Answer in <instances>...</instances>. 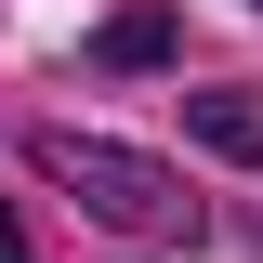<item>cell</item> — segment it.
I'll return each mask as SVG.
<instances>
[{
    "instance_id": "1",
    "label": "cell",
    "mask_w": 263,
    "mask_h": 263,
    "mask_svg": "<svg viewBox=\"0 0 263 263\" xmlns=\"http://www.w3.org/2000/svg\"><path fill=\"white\" fill-rule=\"evenodd\" d=\"M27 171H40V184H66L92 224H119V237H197L184 171L145 158V145H105V132H27Z\"/></svg>"
},
{
    "instance_id": "3",
    "label": "cell",
    "mask_w": 263,
    "mask_h": 263,
    "mask_svg": "<svg viewBox=\"0 0 263 263\" xmlns=\"http://www.w3.org/2000/svg\"><path fill=\"white\" fill-rule=\"evenodd\" d=\"M158 53H171L158 13H119V27H105V66H158Z\"/></svg>"
},
{
    "instance_id": "2",
    "label": "cell",
    "mask_w": 263,
    "mask_h": 263,
    "mask_svg": "<svg viewBox=\"0 0 263 263\" xmlns=\"http://www.w3.org/2000/svg\"><path fill=\"white\" fill-rule=\"evenodd\" d=\"M197 132H211V145H237V158H263V119L237 92H197Z\"/></svg>"
},
{
    "instance_id": "4",
    "label": "cell",
    "mask_w": 263,
    "mask_h": 263,
    "mask_svg": "<svg viewBox=\"0 0 263 263\" xmlns=\"http://www.w3.org/2000/svg\"><path fill=\"white\" fill-rule=\"evenodd\" d=\"M0 263H27V224H13V211H0Z\"/></svg>"
}]
</instances>
